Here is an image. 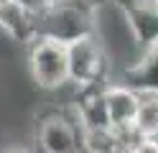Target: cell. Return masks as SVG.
<instances>
[{"label": "cell", "mask_w": 158, "mask_h": 153, "mask_svg": "<svg viewBox=\"0 0 158 153\" xmlns=\"http://www.w3.org/2000/svg\"><path fill=\"white\" fill-rule=\"evenodd\" d=\"M97 5H100V0L89 5H48L36 18V36L54 38L66 46L77 38L92 36Z\"/></svg>", "instance_id": "1"}, {"label": "cell", "mask_w": 158, "mask_h": 153, "mask_svg": "<svg viewBox=\"0 0 158 153\" xmlns=\"http://www.w3.org/2000/svg\"><path fill=\"white\" fill-rule=\"evenodd\" d=\"M26 61L31 79L38 89L59 92L69 87V59H66V44H59L54 38L36 36L26 46Z\"/></svg>", "instance_id": "2"}, {"label": "cell", "mask_w": 158, "mask_h": 153, "mask_svg": "<svg viewBox=\"0 0 158 153\" xmlns=\"http://www.w3.org/2000/svg\"><path fill=\"white\" fill-rule=\"evenodd\" d=\"M66 59H69V84L77 89H92L105 84V74L110 66L105 49L94 33L77 38L66 46Z\"/></svg>", "instance_id": "3"}, {"label": "cell", "mask_w": 158, "mask_h": 153, "mask_svg": "<svg viewBox=\"0 0 158 153\" xmlns=\"http://www.w3.org/2000/svg\"><path fill=\"white\" fill-rule=\"evenodd\" d=\"M84 130L74 110H51L38 120L36 146L41 153H79L84 151Z\"/></svg>", "instance_id": "4"}, {"label": "cell", "mask_w": 158, "mask_h": 153, "mask_svg": "<svg viewBox=\"0 0 158 153\" xmlns=\"http://www.w3.org/2000/svg\"><path fill=\"white\" fill-rule=\"evenodd\" d=\"M120 8L140 51L158 44V3L156 0H112Z\"/></svg>", "instance_id": "5"}, {"label": "cell", "mask_w": 158, "mask_h": 153, "mask_svg": "<svg viewBox=\"0 0 158 153\" xmlns=\"http://www.w3.org/2000/svg\"><path fill=\"white\" fill-rule=\"evenodd\" d=\"M102 100H105L110 128H123V125H133L135 122L140 95L133 87H127L125 82H107L102 87Z\"/></svg>", "instance_id": "6"}, {"label": "cell", "mask_w": 158, "mask_h": 153, "mask_svg": "<svg viewBox=\"0 0 158 153\" xmlns=\"http://www.w3.org/2000/svg\"><path fill=\"white\" fill-rule=\"evenodd\" d=\"M123 82L138 95H158V44L140 51V56L123 71Z\"/></svg>", "instance_id": "7"}, {"label": "cell", "mask_w": 158, "mask_h": 153, "mask_svg": "<svg viewBox=\"0 0 158 153\" xmlns=\"http://www.w3.org/2000/svg\"><path fill=\"white\" fill-rule=\"evenodd\" d=\"M84 151L87 153H130L117 128H100L84 130Z\"/></svg>", "instance_id": "8"}, {"label": "cell", "mask_w": 158, "mask_h": 153, "mask_svg": "<svg viewBox=\"0 0 158 153\" xmlns=\"http://www.w3.org/2000/svg\"><path fill=\"white\" fill-rule=\"evenodd\" d=\"M133 125L143 138H158V95H140Z\"/></svg>", "instance_id": "9"}, {"label": "cell", "mask_w": 158, "mask_h": 153, "mask_svg": "<svg viewBox=\"0 0 158 153\" xmlns=\"http://www.w3.org/2000/svg\"><path fill=\"white\" fill-rule=\"evenodd\" d=\"M15 3H18V5H23L31 15H36V18H38V15H41L48 5H51V0H15Z\"/></svg>", "instance_id": "10"}, {"label": "cell", "mask_w": 158, "mask_h": 153, "mask_svg": "<svg viewBox=\"0 0 158 153\" xmlns=\"http://www.w3.org/2000/svg\"><path fill=\"white\" fill-rule=\"evenodd\" d=\"M135 153H158V138H145L135 148Z\"/></svg>", "instance_id": "11"}, {"label": "cell", "mask_w": 158, "mask_h": 153, "mask_svg": "<svg viewBox=\"0 0 158 153\" xmlns=\"http://www.w3.org/2000/svg\"><path fill=\"white\" fill-rule=\"evenodd\" d=\"M97 0H51V5H89Z\"/></svg>", "instance_id": "12"}, {"label": "cell", "mask_w": 158, "mask_h": 153, "mask_svg": "<svg viewBox=\"0 0 158 153\" xmlns=\"http://www.w3.org/2000/svg\"><path fill=\"white\" fill-rule=\"evenodd\" d=\"M3 153H26L23 148H8V151H3Z\"/></svg>", "instance_id": "13"}, {"label": "cell", "mask_w": 158, "mask_h": 153, "mask_svg": "<svg viewBox=\"0 0 158 153\" xmlns=\"http://www.w3.org/2000/svg\"><path fill=\"white\" fill-rule=\"evenodd\" d=\"M156 3H158V0H156Z\"/></svg>", "instance_id": "14"}]
</instances>
